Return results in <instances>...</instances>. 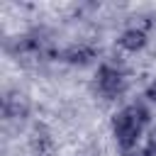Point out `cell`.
Segmentation results:
<instances>
[{
	"label": "cell",
	"instance_id": "6da1fadb",
	"mask_svg": "<svg viewBox=\"0 0 156 156\" xmlns=\"http://www.w3.org/2000/svg\"><path fill=\"white\" fill-rule=\"evenodd\" d=\"M144 124H146V110L139 105H129L115 117V134L122 144L129 146L144 132Z\"/></svg>",
	"mask_w": 156,
	"mask_h": 156
},
{
	"label": "cell",
	"instance_id": "7a4b0ae2",
	"mask_svg": "<svg viewBox=\"0 0 156 156\" xmlns=\"http://www.w3.org/2000/svg\"><path fill=\"white\" fill-rule=\"evenodd\" d=\"M100 85L105 93H117L122 88V78L117 71H102V78H100Z\"/></svg>",
	"mask_w": 156,
	"mask_h": 156
}]
</instances>
